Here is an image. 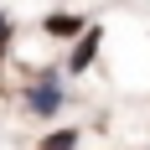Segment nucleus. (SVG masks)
<instances>
[{
	"mask_svg": "<svg viewBox=\"0 0 150 150\" xmlns=\"http://www.w3.org/2000/svg\"><path fill=\"white\" fill-rule=\"evenodd\" d=\"M93 52H98V31H83L78 36V47H73V62H67V73H83L93 62Z\"/></svg>",
	"mask_w": 150,
	"mask_h": 150,
	"instance_id": "2",
	"label": "nucleus"
},
{
	"mask_svg": "<svg viewBox=\"0 0 150 150\" xmlns=\"http://www.w3.org/2000/svg\"><path fill=\"white\" fill-rule=\"evenodd\" d=\"M73 145H78V129H57V135H47L42 150H73Z\"/></svg>",
	"mask_w": 150,
	"mask_h": 150,
	"instance_id": "4",
	"label": "nucleus"
},
{
	"mask_svg": "<svg viewBox=\"0 0 150 150\" xmlns=\"http://www.w3.org/2000/svg\"><path fill=\"white\" fill-rule=\"evenodd\" d=\"M26 109H31V114H57V109H62V88H57L52 73H47L36 88H26Z\"/></svg>",
	"mask_w": 150,
	"mask_h": 150,
	"instance_id": "1",
	"label": "nucleus"
},
{
	"mask_svg": "<svg viewBox=\"0 0 150 150\" xmlns=\"http://www.w3.org/2000/svg\"><path fill=\"white\" fill-rule=\"evenodd\" d=\"M5 36H11V26H5V16H0V52H5Z\"/></svg>",
	"mask_w": 150,
	"mask_h": 150,
	"instance_id": "5",
	"label": "nucleus"
},
{
	"mask_svg": "<svg viewBox=\"0 0 150 150\" xmlns=\"http://www.w3.org/2000/svg\"><path fill=\"white\" fill-rule=\"evenodd\" d=\"M47 31H52V36H78L83 21H78V16H47Z\"/></svg>",
	"mask_w": 150,
	"mask_h": 150,
	"instance_id": "3",
	"label": "nucleus"
}]
</instances>
